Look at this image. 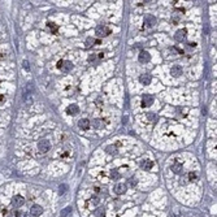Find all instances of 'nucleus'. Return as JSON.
<instances>
[{"label": "nucleus", "mask_w": 217, "mask_h": 217, "mask_svg": "<svg viewBox=\"0 0 217 217\" xmlns=\"http://www.w3.org/2000/svg\"><path fill=\"white\" fill-rule=\"evenodd\" d=\"M50 148H51V143L48 142L47 139H42L38 142V151H39L40 153H46Z\"/></svg>", "instance_id": "1"}, {"label": "nucleus", "mask_w": 217, "mask_h": 217, "mask_svg": "<svg viewBox=\"0 0 217 217\" xmlns=\"http://www.w3.org/2000/svg\"><path fill=\"white\" fill-rule=\"evenodd\" d=\"M95 34L99 38H104V37H107V35H109V34H111V30H109V27L102 25V26H98L95 29Z\"/></svg>", "instance_id": "2"}, {"label": "nucleus", "mask_w": 217, "mask_h": 217, "mask_svg": "<svg viewBox=\"0 0 217 217\" xmlns=\"http://www.w3.org/2000/svg\"><path fill=\"white\" fill-rule=\"evenodd\" d=\"M186 35H187V30H186V29H180L177 33H175L174 39L177 40V42H183V40L186 39Z\"/></svg>", "instance_id": "3"}, {"label": "nucleus", "mask_w": 217, "mask_h": 217, "mask_svg": "<svg viewBox=\"0 0 217 217\" xmlns=\"http://www.w3.org/2000/svg\"><path fill=\"white\" fill-rule=\"evenodd\" d=\"M43 213V208L40 205H38V204H35V205H33L31 208H30V215H31L33 217H38V216H40Z\"/></svg>", "instance_id": "4"}, {"label": "nucleus", "mask_w": 217, "mask_h": 217, "mask_svg": "<svg viewBox=\"0 0 217 217\" xmlns=\"http://www.w3.org/2000/svg\"><path fill=\"white\" fill-rule=\"evenodd\" d=\"M138 58H139V61L142 64H146V63H148V61L151 60V55L147 52V51H140V53H139V56H138Z\"/></svg>", "instance_id": "5"}, {"label": "nucleus", "mask_w": 217, "mask_h": 217, "mask_svg": "<svg viewBox=\"0 0 217 217\" xmlns=\"http://www.w3.org/2000/svg\"><path fill=\"white\" fill-rule=\"evenodd\" d=\"M152 103H153V98L151 95H143L142 96V107L143 108L152 105Z\"/></svg>", "instance_id": "6"}, {"label": "nucleus", "mask_w": 217, "mask_h": 217, "mask_svg": "<svg viewBox=\"0 0 217 217\" xmlns=\"http://www.w3.org/2000/svg\"><path fill=\"white\" fill-rule=\"evenodd\" d=\"M23 203H25V200H23V198L21 195H16L15 198L12 199V204H13V207H22L23 205Z\"/></svg>", "instance_id": "7"}, {"label": "nucleus", "mask_w": 217, "mask_h": 217, "mask_svg": "<svg viewBox=\"0 0 217 217\" xmlns=\"http://www.w3.org/2000/svg\"><path fill=\"white\" fill-rule=\"evenodd\" d=\"M140 167H142V169H144V170H150V169H152L153 163H152V160H150V159H144V160L140 161Z\"/></svg>", "instance_id": "8"}, {"label": "nucleus", "mask_w": 217, "mask_h": 217, "mask_svg": "<svg viewBox=\"0 0 217 217\" xmlns=\"http://www.w3.org/2000/svg\"><path fill=\"white\" fill-rule=\"evenodd\" d=\"M170 74L173 77H180L182 74V66L181 65H173V68L170 69Z\"/></svg>", "instance_id": "9"}, {"label": "nucleus", "mask_w": 217, "mask_h": 217, "mask_svg": "<svg viewBox=\"0 0 217 217\" xmlns=\"http://www.w3.org/2000/svg\"><path fill=\"white\" fill-rule=\"evenodd\" d=\"M144 23H146V26L152 27V26L156 25V18H155L153 16L148 15V16H146V18H144Z\"/></svg>", "instance_id": "10"}, {"label": "nucleus", "mask_w": 217, "mask_h": 217, "mask_svg": "<svg viewBox=\"0 0 217 217\" xmlns=\"http://www.w3.org/2000/svg\"><path fill=\"white\" fill-rule=\"evenodd\" d=\"M78 127L82 130H87L90 129V121H88L87 118H82L80 120V122H78Z\"/></svg>", "instance_id": "11"}, {"label": "nucleus", "mask_w": 217, "mask_h": 217, "mask_svg": "<svg viewBox=\"0 0 217 217\" xmlns=\"http://www.w3.org/2000/svg\"><path fill=\"white\" fill-rule=\"evenodd\" d=\"M78 112H80V108H78V105H75V104H70L66 108V113H68V115L74 116V115H77Z\"/></svg>", "instance_id": "12"}, {"label": "nucleus", "mask_w": 217, "mask_h": 217, "mask_svg": "<svg viewBox=\"0 0 217 217\" xmlns=\"http://www.w3.org/2000/svg\"><path fill=\"white\" fill-rule=\"evenodd\" d=\"M125 191H126V186L123 185V183H118V185H116L115 186V192L117 195H122V194H125Z\"/></svg>", "instance_id": "13"}, {"label": "nucleus", "mask_w": 217, "mask_h": 217, "mask_svg": "<svg viewBox=\"0 0 217 217\" xmlns=\"http://www.w3.org/2000/svg\"><path fill=\"white\" fill-rule=\"evenodd\" d=\"M139 81H140V83H142V85L148 86V85L151 83V75H150V74H143V75H140V77H139Z\"/></svg>", "instance_id": "14"}, {"label": "nucleus", "mask_w": 217, "mask_h": 217, "mask_svg": "<svg viewBox=\"0 0 217 217\" xmlns=\"http://www.w3.org/2000/svg\"><path fill=\"white\" fill-rule=\"evenodd\" d=\"M73 69V64L70 61H63V65H61V70L63 72H70Z\"/></svg>", "instance_id": "15"}, {"label": "nucleus", "mask_w": 217, "mask_h": 217, "mask_svg": "<svg viewBox=\"0 0 217 217\" xmlns=\"http://www.w3.org/2000/svg\"><path fill=\"white\" fill-rule=\"evenodd\" d=\"M88 63L90 64H98L99 63V60H100V57H99V55L98 53H92V55H90V56H88Z\"/></svg>", "instance_id": "16"}, {"label": "nucleus", "mask_w": 217, "mask_h": 217, "mask_svg": "<svg viewBox=\"0 0 217 217\" xmlns=\"http://www.w3.org/2000/svg\"><path fill=\"white\" fill-rule=\"evenodd\" d=\"M172 170H173V173H175V174H181L182 170H183V165L180 164V163H175L173 165V168H172Z\"/></svg>", "instance_id": "17"}, {"label": "nucleus", "mask_w": 217, "mask_h": 217, "mask_svg": "<svg viewBox=\"0 0 217 217\" xmlns=\"http://www.w3.org/2000/svg\"><path fill=\"white\" fill-rule=\"evenodd\" d=\"M100 43V40H96L95 38H87L86 39V42H85V44H86V47H91V46H94V44H99Z\"/></svg>", "instance_id": "18"}, {"label": "nucleus", "mask_w": 217, "mask_h": 217, "mask_svg": "<svg viewBox=\"0 0 217 217\" xmlns=\"http://www.w3.org/2000/svg\"><path fill=\"white\" fill-rule=\"evenodd\" d=\"M47 29H50V31L52 33V34H56V33L58 31L57 25H55L53 22H48V23H47Z\"/></svg>", "instance_id": "19"}, {"label": "nucleus", "mask_w": 217, "mask_h": 217, "mask_svg": "<svg viewBox=\"0 0 217 217\" xmlns=\"http://www.w3.org/2000/svg\"><path fill=\"white\" fill-rule=\"evenodd\" d=\"M72 213V207H65V208L63 209V211L60 212V215H58V217H66Z\"/></svg>", "instance_id": "20"}, {"label": "nucleus", "mask_w": 217, "mask_h": 217, "mask_svg": "<svg viewBox=\"0 0 217 217\" xmlns=\"http://www.w3.org/2000/svg\"><path fill=\"white\" fill-rule=\"evenodd\" d=\"M92 125H94V127H96V129H102V127H104L105 122L103 121V120H95V121L92 122Z\"/></svg>", "instance_id": "21"}, {"label": "nucleus", "mask_w": 217, "mask_h": 217, "mask_svg": "<svg viewBox=\"0 0 217 217\" xmlns=\"http://www.w3.org/2000/svg\"><path fill=\"white\" fill-rule=\"evenodd\" d=\"M105 152L107 153H109V155H116L117 153V148H116V146H108L105 148Z\"/></svg>", "instance_id": "22"}, {"label": "nucleus", "mask_w": 217, "mask_h": 217, "mask_svg": "<svg viewBox=\"0 0 217 217\" xmlns=\"http://www.w3.org/2000/svg\"><path fill=\"white\" fill-rule=\"evenodd\" d=\"M104 208H103V207H100V208H96L95 211H94V215L96 216V217H103L104 216Z\"/></svg>", "instance_id": "23"}, {"label": "nucleus", "mask_w": 217, "mask_h": 217, "mask_svg": "<svg viewBox=\"0 0 217 217\" xmlns=\"http://www.w3.org/2000/svg\"><path fill=\"white\" fill-rule=\"evenodd\" d=\"M120 178V173L117 169H112L111 170V180H118Z\"/></svg>", "instance_id": "24"}, {"label": "nucleus", "mask_w": 217, "mask_h": 217, "mask_svg": "<svg viewBox=\"0 0 217 217\" xmlns=\"http://www.w3.org/2000/svg\"><path fill=\"white\" fill-rule=\"evenodd\" d=\"M68 190V186L66 185H60L58 186V195H64Z\"/></svg>", "instance_id": "25"}, {"label": "nucleus", "mask_w": 217, "mask_h": 217, "mask_svg": "<svg viewBox=\"0 0 217 217\" xmlns=\"http://www.w3.org/2000/svg\"><path fill=\"white\" fill-rule=\"evenodd\" d=\"M147 118H148V121H151V122L157 121V116L155 115V113H147Z\"/></svg>", "instance_id": "26"}, {"label": "nucleus", "mask_w": 217, "mask_h": 217, "mask_svg": "<svg viewBox=\"0 0 217 217\" xmlns=\"http://www.w3.org/2000/svg\"><path fill=\"white\" fill-rule=\"evenodd\" d=\"M90 200H91V202H90V204H94V205L99 204V198H98V196H92Z\"/></svg>", "instance_id": "27"}, {"label": "nucleus", "mask_w": 217, "mask_h": 217, "mask_svg": "<svg viewBox=\"0 0 217 217\" xmlns=\"http://www.w3.org/2000/svg\"><path fill=\"white\" fill-rule=\"evenodd\" d=\"M189 178H190V181H195L196 178H198V175H196V173H194V172H190V173H189Z\"/></svg>", "instance_id": "28"}, {"label": "nucleus", "mask_w": 217, "mask_h": 217, "mask_svg": "<svg viewBox=\"0 0 217 217\" xmlns=\"http://www.w3.org/2000/svg\"><path fill=\"white\" fill-rule=\"evenodd\" d=\"M129 185L130 186H135L137 185V180H135V178H134V177L130 178V180H129Z\"/></svg>", "instance_id": "29"}, {"label": "nucleus", "mask_w": 217, "mask_h": 217, "mask_svg": "<svg viewBox=\"0 0 217 217\" xmlns=\"http://www.w3.org/2000/svg\"><path fill=\"white\" fill-rule=\"evenodd\" d=\"M23 69H25V70H29V69H30V66H29V63H27L26 60L23 61Z\"/></svg>", "instance_id": "30"}, {"label": "nucleus", "mask_w": 217, "mask_h": 217, "mask_svg": "<svg viewBox=\"0 0 217 217\" xmlns=\"http://www.w3.org/2000/svg\"><path fill=\"white\" fill-rule=\"evenodd\" d=\"M22 216H23V215H22V213L20 212V211H17V212H16V217H22Z\"/></svg>", "instance_id": "31"}, {"label": "nucleus", "mask_w": 217, "mask_h": 217, "mask_svg": "<svg viewBox=\"0 0 217 217\" xmlns=\"http://www.w3.org/2000/svg\"><path fill=\"white\" fill-rule=\"evenodd\" d=\"M63 61H64V60H60V61H58V63H57V68H60V69H61V65H63Z\"/></svg>", "instance_id": "32"}, {"label": "nucleus", "mask_w": 217, "mask_h": 217, "mask_svg": "<svg viewBox=\"0 0 217 217\" xmlns=\"http://www.w3.org/2000/svg\"><path fill=\"white\" fill-rule=\"evenodd\" d=\"M126 122H127V116L123 117V123H126Z\"/></svg>", "instance_id": "33"}, {"label": "nucleus", "mask_w": 217, "mask_h": 217, "mask_svg": "<svg viewBox=\"0 0 217 217\" xmlns=\"http://www.w3.org/2000/svg\"><path fill=\"white\" fill-rule=\"evenodd\" d=\"M3 99H4L3 98V95H0V102H3Z\"/></svg>", "instance_id": "34"}]
</instances>
